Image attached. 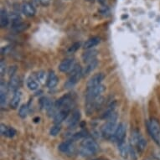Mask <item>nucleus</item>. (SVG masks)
<instances>
[{
    "label": "nucleus",
    "instance_id": "2eb2a0df",
    "mask_svg": "<svg viewBox=\"0 0 160 160\" xmlns=\"http://www.w3.org/2000/svg\"><path fill=\"white\" fill-rule=\"evenodd\" d=\"M0 132H1V135L11 138H13V137L15 136L16 130L13 128L6 126L4 124H1V126H0Z\"/></svg>",
    "mask_w": 160,
    "mask_h": 160
},
{
    "label": "nucleus",
    "instance_id": "a211bd4d",
    "mask_svg": "<svg viewBox=\"0 0 160 160\" xmlns=\"http://www.w3.org/2000/svg\"><path fill=\"white\" fill-rule=\"evenodd\" d=\"M21 92L20 91H16L14 92V94H13V97H12V99L10 101V108L12 109H16V108L18 107V104L20 102V101H21Z\"/></svg>",
    "mask_w": 160,
    "mask_h": 160
},
{
    "label": "nucleus",
    "instance_id": "20e7f679",
    "mask_svg": "<svg viewBox=\"0 0 160 160\" xmlns=\"http://www.w3.org/2000/svg\"><path fill=\"white\" fill-rule=\"evenodd\" d=\"M148 131L155 142L160 147V123L157 119L151 118L147 122Z\"/></svg>",
    "mask_w": 160,
    "mask_h": 160
},
{
    "label": "nucleus",
    "instance_id": "cd10ccee",
    "mask_svg": "<svg viewBox=\"0 0 160 160\" xmlns=\"http://www.w3.org/2000/svg\"><path fill=\"white\" fill-rule=\"evenodd\" d=\"M61 130V125L60 124H55L54 126L51 127V128L50 130V134L51 136H57L58 134L60 133Z\"/></svg>",
    "mask_w": 160,
    "mask_h": 160
},
{
    "label": "nucleus",
    "instance_id": "6e6552de",
    "mask_svg": "<svg viewBox=\"0 0 160 160\" xmlns=\"http://www.w3.org/2000/svg\"><path fill=\"white\" fill-rule=\"evenodd\" d=\"M125 136H126V125L122 122L119 123L118 125V128L116 129V132L111 140H112L113 142H122L125 140Z\"/></svg>",
    "mask_w": 160,
    "mask_h": 160
},
{
    "label": "nucleus",
    "instance_id": "9d476101",
    "mask_svg": "<svg viewBox=\"0 0 160 160\" xmlns=\"http://www.w3.org/2000/svg\"><path fill=\"white\" fill-rule=\"evenodd\" d=\"M75 60L74 58H66L65 60L61 61V64L59 65V71L62 73H66L68 71H71L75 66Z\"/></svg>",
    "mask_w": 160,
    "mask_h": 160
},
{
    "label": "nucleus",
    "instance_id": "7ed1b4c3",
    "mask_svg": "<svg viewBox=\"0 0 160 160\" xmlns=\"http://www.w3.org/2000/svg\"><path fill=\"white\" fill-rule=\"evenodd\" d=\"M82 75H83V72H82V66L80 65H75L71 71L69 78L65 82V87L69 89V88H72L73 87H75L80 82Z\"/></svg>",
    "mask_w": 160,
    "mask_h": 160
},
{
    "label": "nucleus",
    "instance_id": "dca6fc26",
    "mask_svg": "<svg viewBox=\"0 0 160 160\" xmlns=\"http://www.w3.org/2000/svg\"><path fill=\"white\" fill-rule=\"evenodd\" d=\"M21 10L22 13H24L25 16H27V17H33V16H34L35 13H36L34 6L29 3H23L21 7Z\"/></svg>",
    "mask_w": 160,
    "mask_h": 160
},
{
    "label": "nucleus",
    "instance_id": "4be33fe9",
    "mask_svg": "<svg viewBox=\"0 0 160 160\" xmlns=\"http://www.w3.org/2000/svg\"><path fill=\"white\" fill-rule=\"evenodd\" d=\"M11 26H12L13 29L16 33H20V32H23L24 30H25L29 27V24L24 23L22 20H20V21L17 22L15 24H11Z\"/></svg>",
    "mask_w": 160,
    "mask_h": 160
},
{
    "label": "nucleus",
    "instance_id": "b1692460",
    "mask_svg": "<svg viewBox=\"0 0 160 160\" xmlns=\"http://www.w3.org/2000/svg\"><path fill=\"white\" fill-rule=\"evenodd\" d=\"M18 83H19V81H18V78L17 76H14V75L10 76V82H9V84H8V89H10L11 91L15 92L16 91H18Z\"/></svg>",
    "mask_w": 160,
    "mask_h": 160
},
{
    "label": "nucleus",
    "instance_id": "a878e982",
    "mask_svg": "<svg viewBox=\"0 0 160 160\" xmlns=\"http://www.w3.org/2000/svg\"><path fill=\"white\" fill-rule=\"evenodd\" d=\"M29 113V107L26 104L22 105L18 110V116L21 118H25Z\"/></svg>",
    "mask_w": 160,
    "mask_h": 160
},
{
    "label": "nucleus",
    "instance_id": "bb28decb",
    "mask_svg": "<svg viewBox=\"0 0 160 160\" xmlns=\"http://www.w3.org/2000/svg\"><path fill=\"white\" fill-rule=\"evenodd\" d=\"M27 87L31 91H36L39 88V84L37 83L36 81H34L33 79H29L27 82Z\"/></svg>",
    "mask_w": 160,
    "mask_h": 160
},
{
    "label": "nucleus",
    "instance_id": "f3484780",
    "mask_svg": "<svg viewBox=\"0 0 160 160\" xmlns=\"http://www.w3.org/2000/svg\"><path fill=\"white\" fill-rule=\"evenodd\" d=\"M118 150H119L121 157L123 158H127L128 156L129 152H130V148L128 146L125 140H123L122 142H118Z\"/></svg>",
    "mask_w": 160,
    "mask_h": 160
},
{
    "label": "nucleus",
    "instance_id": "f704fd0d",
    "mask_svg": "<svg viewBox=\"0 0 160 160\" xmlns=\"http://www.w3.org/2000/svg\"><path fill=\"white\" fill-rule=\"evenodd\" d=\"M86 1H87V2H93L95 0H86Z\"/></svg>",
    "mask_w": 160,
    "mask_h": 160
},
{
    "label": "nucleus",
    "instance_id": "72a5a7b5",
    "mask_svg": "<svg viewBox=\"0 0 160 160\" xmlns=\"http://www.w3.org/2000/svg\"><path fill=\"white\" fill-rule=\"evenodd\" d=\"M37 120H39V118H34V122H39V121H37Z\"/></svg>",
    "mask_w": 160,
    "mask_h": 160
},
{
    "label": "nucleus",
    "instance_id": "39448f33",
    "mask_svg": "<svg viewBox=\"0 0 160 160\" xmlns=\"http://www.w3.org/2000/svg\"><path fill=\"white\" fill-rule=\"evenodd\" d=\"M131 142L132 145L136 147L138 152H142L147 147V140L137 130L132 132Z\"/></svg>",
    "mask_w": 160,
    "mask_h": 160
},
{
    "label": "nucleus",
    "instance_id": "7c9ffc66",
    "mask_svg": "<svg viewBox=\"0 0 160 160\" xmlns=\"http://www.w3.org/2000/svg\"><path fill=\"white\" fill-rule=\"evenodd\" d=\"M39 2L41 5L45 6V7H46V6H48L49 4H50V0H39Z\"/></svg>",
    "mask_w": 160,
    "mask_h": 160
},
{
    "label": "nucleus",
    "instance_id": "ddd939ff",
    "mask_svg": "<svg viewBox=\"0 0 160 160\" xmlns=\"http://www.w3.org/2000/svg\"><path fill=\"white\" fill-rule=\"evenodd\" d=\"M80 119H81V112H80V111H74L73 112H72L71 118L69 119L68 121L69 128H74L75 127L77 126L79 122H80Z\"/></svg>",
    "mask_w": 160,
    "mask_h": 160
},
{
    "label": "nucleus",
    "instance_id": "5701e85b",
    "mask_svg": "<svg viewBox=\"0 0 160 160\" xmlns=\"http://www.w3.org/2000/svg\"><path fill=\"white\" fill-rule=\"evenodd\" d=\"M97 66H98V61H97V59L94 60V61L89 62L88 65L86 66V68H85L84 72H83V76H87V75H89V74L92 73V71L97 68Z\"/></svg>",
    "mask_w": 160,
    "mask_h": 160
},
{
    "label": "nucleus",
    "instance_id": "412c9836",
    "mask_svg": "<svg viewBox=\"0 0 160 160\" xmlns=\"http://www.w3.org/2000/svg\"><path fill=\"white\" fill-rule=\"evenodd\" d=\"M9 23V16L5 9H1L0 12V26L1 28H5Z\"/></svg>",
    "mask_w": 160,
    "mask_h": 160
},
{
    "label": "nucleus",
    "instance_id": "f03ea898",
    "mask_svg": "<svg viewBox=\"0 0 160 160\" xmlns=\"http://www.w3.org/2000/svg\"><path fill=\"white\" fill-rule=\"evenodd\" d=\"M117 119H118V115L113 113L110 118H108V121L102 128V136L107 139H111L112 138L116 132V129L118 128L117 125Z\"/></svg>",
    "mask_w": 160,
    "mask_h": 160
},
{
    "label": "nucleus",
    "instance_id": "6ab92c4d",
    "mask_svg": "<svg viewBox=\"0 0 160 160\" xmlns=\"http://www.w3.org/2000/svg\"><path fill=\"white\" fill-rule=\"evenodd\" d=\"M97 55V51L95 50H90L82 55V60L84 62H91V61L96 60Z\"/></svg>",
    "mask_w": 160,
    "mask_h": 160
},
{
    "label": "nucleus",
    "instance_id": "2f4dec72",
    "mask_svg": "<svg viewBox=\"0 0 160 160\" xmlns=\"http://www.w3.org/2000/svg\"><path fill=\"white\" fill-rule=\"evenodd\" d=\"M153 156L157 160H160V149L156 150L153 153Z\"/></svg>",
    "mask_w": 160,
    "mask_h": 160
},
{
    "label": "nucleus",
    "instance_id": "f257e3e1",
    "mask_svg": "<svg viewBox=\"0 0 160 160\" xmlns=\"http://www.w3.org/2000/svg\"><path fill=\"white\" fill-rule=\"evenodd\" d=\"M99 150V146L92 138H86L81 143L79 148L80 154L83 157H90L97 153Z\"/></svg>",
    "mask_w": 160,
    "mask_h": 160
},
{
    "label": "nucleus",
    "instance_id": "0eeeda50",
    "mask_svg": "<svg viewBox=\"0 0 160 160\" xmlns=\"http://www.w3.org/2000/svg\"><path fill=\"white\" fill-rule=\"evenodd\" d=\"M71 104H72V97L69 94L61 97L55 102V106L57 110L71 109Z\"/></svg>",
    "mask_w": 160,
    "mask_h": 160
},
{
    "label": "nucleus",
    "instance_id": "9b49d317",
    "mask_svg": "<svg viewBox=\"0 0 160 160\" xmlns=\"http://www.w3.org/2000/svg\"><path fill=\"white\" fill-rule=\"evenodd\" d=\"M104 77L105 76H104V75L102 73H97L96 75H94V76H92L90 78L89 81H88V82H87V88L96 87V86L102 84V82L103 81Z\"/></svg>",
    "mask_w": 160,
    "mask_h": 160
},
{
    "label": "nucleus",
    "instance_id": "aec40b11",
    "mask_svg": "<svg viewBox=\"0 0 160 160\" xmlns=\"http://www.w3.org/2000/svg\"><path fill=\"white\" fill-rule=\"evenodd\" d=\"M100 42H101V39L100 38H98V37H92L91 39H87V41L85 42L83 47L86 50H90V49L97 46V45H99Z\"/></svg>",
    "mask_w": 160,
    "mask_h": 160
},
{
    "label": "nucleus",
    "instance_id": "393cba45",
    "mask_svg": "<svg viewBox=\"0 0 160 160\" xmlns=\"http://www.w3.org/2000/svg\"><path fill=\"white\" fill-rule=\"evenodd\" d=\"M39 105H40V108H42V109H50L51 108V106L53 105L51 102H50V100L47 97H43L41 99L39 100Z\"/></svg>",
    "mask_w": 160,
    "mask_h": 160
},
{
    "label": "nucleus",
    "instance_id": "4468645a",
    "mask_svg": "<svg viewBox=\"0 0 160 160\" xmlns=\"http://www.w3.org/2000/svg\"><path fill=\"white\" fill-rule=\"evenodd\" d=\"M58 79L56 74L54 71H50V73L48 74L47 80H46V86L48 88L52 89L54 87H56V85L58 84Z\"/></svg>",
    "mask_w": 160,
    "mask_h": 160
},
{
    "label": "nucleus",
    "instance_id": "f8f14e48",
    "mask_svg": "<svg viewBox=\"0 0 160 160\" xmlns=\"http://www.w3.org/2000/svg\"><path fill=\"white\" fill-rule=\"evenodd\" d=\"M71 109H62L58 112L55 116L54 117V123L61 124L62 122H64L68 117Z\"/></svg>",
    "mask_w": 160,
    "mask_h": 160
},
{
    "label": "nucleus",
    "instance_id": "1a4fd4ad",
    "mask_svg": "<svg viewBox=\"0 0 160 160\" xmlns=\"http://www.w3.org/2000/svg\"><path fill=\"white\" fill-rule=\"evenodd\" d=\"M58 148L61 152L67 155L74 154L76 151V146L74 144L73 140H68L66 142H61V144L59 145Z\"/></svg>",
    "mask_w": 160,
    "mask_h": 160
},
{
    "label": "nucleus",
    "instance_id": "473e14b6",
    "mask_svg": "<svg viewBox=\"0 0 160 160\" xmlns=\"http://www.w3.org/2000/svg\"><path fill=\"white\" fill-rule=\"evenodd\" d=\"M44 76H45V74H43V72H39L37 75V78L39 79V80H43L44 79Z\"/></svg>",
    "mask_w": 160,
    "mask_h": 160
},
{
    "label": "nucleus",
    "instance_id": "c85d7f7f",
    "mask_svg": "<svg viewBox=\"0 0 160 160\" xmlns=\"http://www.w3.org/2000/svg\"><path fill=\"white\" fill-rule=\"evenodd\" d=\"M80 45H81V44L80 43H75V44H73V45H71V47L69 48L68 50V53H74L76 52V50H78L79 48H80Z\"/></svg>",
    "mask_w": 160,
    "mask_h": 160
},
{
    "label": "nucleus",
    "instance_id": "423d86ee",
    "mask_svg": "<svg viewBox=\"0 0 160 160\" xmlns=\"http://www.w3.org/2000/svg\"><path fill=\"white\" fill-rule=\"evenodd\" d=\"M105 87L102 84H100L96 87L87 88V92H86V100L90 101V100L96 99L97 97H101V95L104 92Z\"/></svg>",
    "mask_w": 160,
    "mask_h": 160
},
{
    "label": "nucleus",
    "instance_id": "c9c22d12",
    "mask_svg": "<svg viewBox=\"0 0 160 160\" xmlns=\"http://www.w3.org/2000/svg\"><path fill=\"white\" fill-rule=\"evenodd\" d=\"M94 160H102V159H101V158H97V159H94Z\"/></svg>",
    "mask_w": 160,
    "mask_h": 160
},
{
    "label": "nucleus",
    "instance_id": "c756f323",
    "mask_svg": "<svg viewBox=\"0 0 160 160\" xmlns=\"http://www.w3.org/2000/svg\"><path fill=\"white\" fill-rule=\"evenodd\" d=\"M0 73H1V76H3L5 74L6 71V64L3 61H1V64H0Z\"/></svg>",
    "mask_w": 160,
    "mask_h": 160
}]
</instances>
